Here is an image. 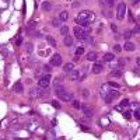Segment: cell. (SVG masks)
Listing matches in <instances>:
<instances>
[{"label":"cell","mask_w":140,"mask_h":140,"mask_svg":"<svg viewBox=\"0 0 140 140\" xmlns=\"http://www.w3.org/2000/svg\"><path fill=\"white\" fill-rule=\"evenodd\" d=\"M94 20H95V14L93 13V11H80L79 14H77L76 17V23H79L80 25H90Z\"/></svg>","instance_id":"1"},{"label":"cell","mask_w":140,"mask_h":140,"mask_svg":"<svg viewBox=\"0 0 140 140\" xmlns=\"http://www.w3.org/2000/svg\"><path fill=\"white\" fill-rule=\"evenodd\" d=\"M55 93H56V95L60 98L62 101H72L73 100V95L70 93H67V90H64L62 85H55Z\"/></svg>","instance_id":"2"},{"label":"cell","mask_w":140,"mask_h":140,"mask_svg":"<svg viewBox=\"0 0 140 140\" xmlns=\"http://www.w3.org/2000/svg\"><path fill=\"white\" fill-rule=\"evenodd\" d=\"M90 31H91V30H84V28H83V27H80V25L74 27V35H76V38L79 39V41L87 39V38H88Z\"/></svg>","instance_id":"3"},{"label":"cell","mask_w":140,"mask_h":140,"mask_svg":"<svg viewBox=\"0 0 140 140\" xmlns=\"http://www.w3.org/2000/svg\"><path fill=\"white\" fill-rule=\"evenodd\" d=\"M49 83H51V76L49 74H44L42 77L38 79V84H39V87H42V88H48Z\"/></svg>","instance_id":"4"},{"label":"cell","mask_w":140,"mask_h":140,"mask_svg":"<svg viewBox=\"0 0 140 140\" xmlns=\"http://www.w3.org/2000/svg\"><path fill=\"white\" fill-rule=\"evenodd\" d=\"M42 95H44L42 87H34V88H31V91H30V97L31 98H41Z\"/></svg>","instance_id":"5"},{"label":"cell","mask_w":140,"mask_h":140,"mask_svg":"<svg viewBox=\"0 0 140 140\" xmlns=\"http://www.w3.org/2000/svg\"><path fill=\"white\" fill-rule=\"evenodd\" d=\"M126 14V4L125 3H119L118 4V13H116V18L118 20H123Z\"/></svg>","instance_id":"6"},{"label":"cell","mask_w":140,"mask_h":140,"mask_svg":"<svg viewBox=\"0 0 140 140\" xmlns=\"http://www.w3.org/2000/svg\"><path fill=\"white\" fill-rule=\"evenodd\" d=\"M51 64L52 66H60L62 64V56L60 55H53L52 56V59H51Z\"/></svg>","instance_id":"7"},{"label":"cell","mask_w":140,"mask_h":140,"mask_svg":"<svg viewBox=\"0 0 140 140\" xmlns=\"http://www.w3.org/2000/svg\"><path fill=\"white\" fill-rule=\"evenodd\" d=\"M87 73H88V67H87V66H83L81 72H79V80L83 81L85 77H87Z\"/></svg>","instance_id":"8"},{"label":"cell","mask_w":140,"mask_h":140,"mask_svg":"<svg viewBox=\"0 0 140 140\" xmlns=\"http://www.w3.org/2000/svg\"><path fill=\"white\" fill-rule=\"evenodd\" d=\"M122 67H119V66H115V67L112 69V72H111V76L114 77H122Z\"/></svg>","instance_id":"9"},{"label":"cell","mask_w":140,"mask_h":140,"mask_svg":"<svg viewBox=\"0 0 140 140\" xmlns=\"http://www.w3.org/2000/svg\"><path fill=\"white\" fill-rule=\"evenodd\" d=\"M69 79L72 80V81H74V80H79V70H72V72L69 73Z\"/></svg>","instance_id":"10"},{"label":"cell","mask_w":140,"mask_h":140,"mask_svg":"<svg viewBox=\"0 0 140 140\" xmlns=\"http://www.w3.org/2000/svg\"><path fill=\"white\" fill-rule=\"evenodd\" d=\"M102 69H104V66H102V63H95L93 66V73H95V74H98V73L102 72Z\"/></svg>","instance_id":"11"},{"label":"cell","mask_w":140,"mask_h":140,"mask_svg":"<svg viewBox=\"0 0 140 140\" xmlns=\"http://www.w3.org/2000/svg\"><path fill=\"white\" fill-rule=\"evenodd\" d=\"M41 9H42V11H51L52 10V3L44 2L42 4H41Z\"/></svg>","instance_id":"12"},{"label":"cell","mask_w":140,"mask_h":140,"mask_svg":"<svg viewBox=\"0 0 140 140\" xmlns=\"http://www.w3.org/2000/svg\"><path fill=\"white\" fill-rule=\"evenodd\" d=\"M123 49H126V51H129V52H133L136 49V45L133 42H126L125 45H123Z\"/></svg>","instance_id":"13"},{"label":"cell","mask_w":140,"mask_h":140,"mask_svg":"<svg viewBox=\"0 0 140 140\" xmlns=\"http://www.w3.org/2000/svg\"><path fill=\"white\" fill-rule=\"evenodd\" d=\"M13 90H14V93H17V94H21L23 93V84L20 83V81H17L14 85H13Z\"/></svg>","instance_id":"14"},{"label":"cell","mask_w":140,"mask_h":140,"mask_svg":"<svg viewBox=\"0 0 140 140\" xmlns=\"http://www.w3.org/2000/svg\"><path fill=\"white\" fill-rule=\"evenodd\" d=\"M80 108L83 109V112H84V115H85V116H88V118H91V116H93V112H91V109H90L87 105H81Z\"/></svg>","instance_id":"15"},{"label":"cell","mask_w":140,"mask_h":140,"mask_svg":"<svg viewBox=\"0 0 140 140\" xmlns=\"http://www.w3.org/2000/svg\"><path fill=\"white\" fill-rule=\"evenodd\" d=\"M64 45L67 48H70V46H73V38L72 36H69V35H64Z\"/></svg>","instance_id":"16"},{"label":"cell","mask_w":140,"mask_h":140,"mask_svg":"<svg viewBox=\"0 0 140 140\" xmlns=\"http://www.w3.org/2000/svg\"><path fill=\"white\" fill-rule=\"evenodd\" d=\"M45 39H46V42L51 45V46H56V45H57V44H56V39L52 38L51 35H46V36H45Z\"/></svg>","instance_id":"17"},{"label":"cell","mask_w":140,"mask_h":140,"mask_svg":"<svg viewBox=\"0 0 140 140\" xmlns=\"http://www.w3.org/2000/svg\"><path fill=\"white\" fill-rule=\"evenodd\" d=\"M63 70H64V73H67V74H69L72 70H74V64H73V63H66L64 67H63Z\"/></svg>","instance_id":"18"},{"label":"cell","mask_w":140,"mask_h":140,"mask_svg":"<svg viewBox=\"0 0 140 140\" xmlns=\"http://www.w3.org/2000/svg\"><path fill=\"white\" fill-rule=\"evenodd\" d=\"M87 60L88 62H95L97 60V53L95 52H90L87 55Z\"/></svg>","instance_id":"19"},{"label":"cell","mask_w":140,"mask_h":140,"mask_svg":"<svg viewBox=\"0 0 140 140\" xmlns=\"http://www.w3.org/2000/svg\"><path fill=\"white\" fill-rule=\"evenodd\" d=\"M62 23H63V21H62L59 17L52 20V25H53V27H62Z\"/></svg>","instance_id":"20"},{"label":"cell","mask_w":140,"mask_h":140,"mask_svg":"<svg viewBox=\"0 0 140 140\" xmlns=\"http://www.w3.org/2000/svg\"><path fill=\"white\" fill-rule=\"evenodd\" d=\"M24 49H25V52L31 53L32 51H34V45H32L31 42H27V44H25V46H24Z\"/></svg>","instance_id":"21"},{"label":"cell","mask_w":140,"mask_h":140,"mask_svg":"<svg viewBox=\"0 0 140 140\" xmlns=\"http://www.w3.org/2000/svg\"><path fill=\"white\" fill-rule=\"evenodd\" d=\"M114 59H115L114 53H105V56H104V60L105 62H111V60H114Z\"/></svg>","instance_id":"22"},{"label":"cell","mask_w":140,"mask_h":140,"mask_svg":"<svg viewBox=\"0 0 140 140\" xmlns=\"http://www.w3.org/2000/svg\"><path fill=\"white\" fill-rule=\"evenodd\" d=\"M35 27H36V23L35 21H31L30 24H28V27H27V32H28V34H31L32 28H35Z\"/></svg>","instance_id":"23"},{"label":"cell","mask_w":140,"mask_h":140,"mask_svg":"<svg viewBox=\"0 0 140 140\" xmlns=\"http://www.w3.org/2000/svg\"><path fill=\"white\" fill-rule=\"evenodd\" d=\"M59 18L62 20V21H66V20L69 18V13H67V11H60V15H59Z\"/></svg>","instance_id":"24"},{"label":"cell","mask_w":140,"mask_h":140,"mask_svg":"<svg viewBox=\"0 0 140 140\" xmlns=\"http://www.w3.org/2000/svg\"><path fill=\"white\" fill-rule=\"evenodd\" d=\"M67 32H69L67 25H62V27H60V34L63 35V36H64V35H67Z\"/></svg>","instance_id":"25"},{"label":"cell","mask_w":140,"mask_h":140,"mask_svg":"<svg viewBox=\"0 0 140 140\" xmlns=\"http://www.w3.org/2000/svg\"><path fill=\"white\" fill-rule=\"evenodd\" d=\"M0 52L3 53V56H4V57L9 56V51H7V48H6V46H0Z\"/></svg>","instance_id":"26"},{"label":"cell","mask_w":140,"mask_h":140,"mask_svg":"<svg viewBox=\"0 0 140 140\" xmlns=\"http://www.w3.org/2000/svg\"><path fill=\"white\" fill-rule=\"evenodd\" d=\"M132 35H133V34H132V31L126 30V31H125V34H123V38H125V39H129V38H130Z\"/></svg>","instance_id":"27"},{"label":"cell","mask_w":140,"mask_h":140,"mask_svg":"<svg viewBox=\"0 0 140 140\" xmlns=\"http://www.w3.org/2000/svg\"><path fill=\"white\" fill-rule=\"evenodd\" d=\"M42 70H44V73H46V74H49V72H51V66L45 64V66H42Z\"/></svg>","instance_id":"28"},{"label":"cell","mask_w":140,"mask_h":140,"mask_svg":"<svg viewBox=\"0 0 140 140\" xmlns=\"http://www.w3.org/2000/svg\"><path fill=\"white\" fill-rule=\"evenodd\" d=\"M72 104H73V106H74L76 109H79L80 106H81V104H80V102H79V101H74V100H72Z\"/></svg>","instance_id":"29"},{"label":"cell","mask_w":140,"mask_h":140,"mask_svg":"<svg viewBox=\"0 0 140 140\" xmlns=\"http://www.w3.org/2000/svg\"><path fill=\"white\" fill-rule=\"evenodd\" d=\"M84 53V49L83 48H77L76 49V56H80V55H83Z\"/></svg>","instance_id":"30"},{"label":"cell","mask_w":140,"mask_h":140,"mask_svg":"<svg viewBox=\"0 0 140 140\" xmlns=\"http://www.w3.org/2000/svg\"><path fill=\"white\" fill-rule=\"evenodd\" d=\"M108 85H109V87H114V88H119V87H121V85H119L118 83H114V81H109Z\"/></svg>","instance_id":"31"},{"label":"cell","mask_w":140,"mask_h":140,"mask_svg":"<svg viewBox=\"0 0 140 140\" xmlns=\"http://www.w3.org/2000/svg\"><path fill=\"white\" fill-rule=\"evenodd\" d=\"M114 3H115V0H105V4H106V6H109V7H111V6H114Z\"/></svg>","instance_id":"32"},{"label":"cell","mask_w":140,"mask_h":140,"mask_svg":"<svg viewBox=\"0 0 140 140\" xmlns=\"http://www.w3.org/2000/svg\"><path fill=\"white\" fill-rule=\"evenodd\" d=\"M52 105L55 106V108H60V104L57 101H52Z\"/></svg>","instance_id":"33"},{"label":"cell","mask_w":140,"mask_h":140,"mask_svg":"<svg viewBox=\"0 0 140 140\" xmlns=\"http://www.w3.org/2000/svg\"><path fill=\"white\" fill-rule=\"evenodd\" d=\"M21 44H23V39H21V38H17V41H15V45H17V46H20Z\"/></svg>","instance_id":"34"},{"label":"cell","mask_w":140,"mask_h":140,"mask_svg":"<svg viewBox=\"0 0 140 140\" xmlns=\"http://www.w3.org/2000/svg\"><path fill=\"white\" fill-rule=\"evenodd\" d=\"M132 34H136V35L139 34V25H136V28H134L133 31H132Z\"/></svg>","instance_id":"35"},{"label":"cell","mask_w":140,"mask_h":140,"mask_svg":"<svg viewBox=\"0 0 140 140\" xmlns=\"http://www.w3.org/2000/svg\"><path fill=\"white\" fill-rule=\"evenodd\" d=\"M115 51H116V52H121V51H122V48L119 46V45H116V46H115Z\"/></svg>","instance_id":"36"},{"label":"cell","mask_w":140,"mask_h":140,"mask_svg":"<svg viewBox=\"0 0 140 140\" xmlns=\"http://www.w3.org/2000/svg\"><path fill=\"white\" fill-rule=\"evenodd\" d=\"M134 116H136V119H139L140 116H139V109H136L134 111Z\"/></svg>","instance_id":"37"},{"label":"cell","mask_w":140,"mask_h":140,"mask_svg":"<svg viewBox=\"0 0 140 140\" xmlns=\"http://www.w3.org/2000/svg\"><path fill=\"white\" fill-rule=\"evenodd\" d=\"M136 64H137V67H139V64H140V59H139V57L136 59Z\"/></svg>","instance_id":"38"},{"label":"cell","mask_w":140,"mask_h":140,"mask_svg":"<svg viewBox=\"0 0 140 140\" xmlns=\"http://www.w3.org/2000/svg\"><path fill=\"white\" fill-rule=\"evenodd\" d=\"M132 2H133V3H136V4H137V3H139V0H132Z\"/></svg>","instance_id":"39"}]
</instances>
